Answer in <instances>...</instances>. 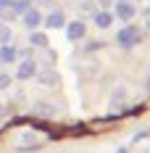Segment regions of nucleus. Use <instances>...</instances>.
Returning <instances> with one entry per match:
<instances>
[{"label": "nucleus", "instance_id": "nucleus-11", "mask_svg": "<svg viewBox=\"0 0 150 153\" xmlns=\"http://www.w3.org/2000/svg\"><path fill=\"white\" fill-rule=\"evenodd\" d=\"M32 45H45V37L42 34H32Z\"/></svg>", "mask_w": 150, "mask_h": 153}, {"label": "nucleus", "instance_id": "nucleus-6", "mask_svg": "<svg viewBox=\"0 0 150 153\" xmlns=\"http://www.w3.org/2000/svg\"><path fill=\"white\" fill-rule=\"evenodd\" d=\"M132 13H134V8H132L129 3H119V16L121 19H129Z\"/></svg>", "mask_w": 150, "mask_h": 153}, {"label": "nucleus", "instance_id": "nucleus-3", "mask_svg": "<svg viewBox=\"0 0 150 153\" xmlns=\"http://www.w3.org/2000/svg\"><path fill=\"white\" fill-rule=\"evenodd\" d=\"M34 74V63L32 61H24L21 66H18V79H27V76Z\"/></svg>", "mask_w": 150, "mask_h": 153}, {"label": "nucleus", "instance_id": "nucleus-12", "mask_svg": "<svg viewBox=\"0 0 150 153\" xmlns=\"http://www.w3.org/2000/svg\"><path fill=\"white\" fill-rule=\"evenodd\" d=\"M8 82H11L8 74H0V90H3V87H8Z\"/></svg>", "mask_w": 150, "mask_h": 153}, {"label": "nucleus", "instance_id": "nucleus-9", "mask_svg": "<svg viewBox=\"0 0 150 153\" xmlns=\"http://www.w3.org/2000/svg\"><path fill=\"white\" fill-rule=\"evenodd\" d=\"M0 42H5V45L11 42V29L8 27H0Z\"/></svg>", "mask_w": 150, "mask_h": 153}, {"label": "nucleus", "instance_id": "nucleus-8", "mask_svg": "<svg viewBox=\"0 0 150 153\" xmlns=\"http://www.w3.org/2000/svg\"><path fill=\"white\" fill-rule=\"evenodd\" d=\"M61 24H63V16H61V13L47 16V27H61Z\"/></svg>", "mask_w": 150, "mask_h": 153}, {"label": "nucleus", "instance_id": "nucleus-2", "mask_svg": "<svg viewBox=\"0 0 150 153\" xmlns=\"http://www.w3.org/2000/svg\"><path fill=\"white\" fill-rule=\"evenodd\" d=\"M82 34H84V24H79V21L69 24V37H71V40H79Z\"/></svg>", "mask_w": 150, "mask_h": 153}, {"label": "nucleus", "instance_id": "nucleus-4", "mask_svg": "<svg viewBox=\"0 0 150 153\" xmlns=\"http://www.w3.org/2000/svg\"><path fill=\"white\" fill-rule=\"evenodd\" d=\"M40 21H42V19H40L37 11H27V13H24V24H27V27H37Z\"/></svg>", "mask_w": 150, "mask_h": 153}, {"label": "nucleus", "instance_id": "nucleus-1", "mask_svg": "<svg viewBox=\"0 0 150 153\" xmlns=\"http://www.w3.org/2000/svg\"><path fill=\"white\" fill-rule=\"evenodd\" d=\"M119 40H121V45H132V42L137 40V29H132V27H129V29H124V32L119 34Z\"/></svg>", "mask_w": 150, "mask_h": 153}, {"label": "nucleus", "instance_id": "nucleus-10", "mask_svg": "<svg viewBox=\"0 0 150 153\" xmlns=\"http://www.w3.org/2000/svg\"><path fill=\"white\" fill-rule=\"evenodd\" d=\"M98 24H100V27H108V24H111V16H108V13H100V16H98Z\"/></svg>", "mask_w": 150, "mask_h": 153}, {"label": "nucleus", "instance_id": "nucleus-5", "mask_svg": "<svg viewBox=\"0 0 150 153\" xmlns=\"http://www.w3.org/2000/svg\"><path fill=\"white\" fill-rule=\"evenodd\" d=\"M16 58V50L11 45H5V48H0V61H5V63H11Z\"/></svg>", "mask_w": 150, "mask_h": 153}, {"label": "nucleus", "instance_id": "nucleus-7", "mask_svg": "<svg viewBox=\"0 0 150 153\" xmlns=\"http://www.w3.org/2000/svg\"><path fill=\"white\" fill-rule=\"evenodd\" d=\"M11 8H13L16 13H27V11H29V0H18V3H13Z\"/></svg>", "mask_w": 150, "mask_h": 153}]
</instances>
